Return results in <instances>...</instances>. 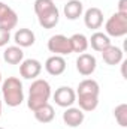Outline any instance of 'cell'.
Listing matches in <instances>:
<instances>
[{
  "label": "cell",
  "instance_id": "1",
  "mask_svg": "<svg viewBox=\"0 0 127 129\" xmlns=\"http://www.w3.org/2000/svg\"><path fill=\"white\" fill-rule=\"evenodd\" d=\"M34 14L43 29H54L58 24L60 12L52 0H34Z\"/></svg>",
  "mask_w": 127,
  "mask_h": 129
},
{
  "label": "cell",
  "instance_id": "2",
  "mask_svg": "<svg viewBox=\"0 0 127 129\" xmlns=\"http://www.w3.org/2000/svg\"><path fill=\"white\" fill-rule=\"evenodd\" d=\"M51 86L46 80H42V78H36L30 86V90H29V99H27V107L36 111L37 108L43 107L45 104H48L49 98H51Z\"/></svg>",
  "mask_w": 127,
  "mask_h": 129
},
{
  "label": "cell",
  "instance_id": "3",
  "mask_svg": "<svg viewBox=\"0 0 127 129\" xmlns=\"http://www.w3.org/2000/svg\"><path fill=\"white\" fill-rule=\"evenodd\" d=\"M2 96L8 107H20L24 101L23 83L17 77H8L2 83Z\"/></svg>",
  "mask_w": 127,
  "mask_h": 129
},
{
  "label": "cell",
  "instance_id": "4",
  "mask_svg": "<svg viewBox=\"0 0 127 129\" xmlns=\"http://www.w3.org/2000/svg\"><path fill=\"white\" fill-rule=\"evenodd\" d=\"M105 32L112 38H123L127 35V17L115 12L105 23Z\"/></svg>",
  "mask_w": 127,
  "mask_h": 129
},
{
  "label": "cell",
  "instance_id": "5",
  "mask_svg": "<svg viewBox=\"0 0 127 129\" xmlns=\"http://www.w3.org/2000/svg\"><path fill=\"white\" fill-rule=\"evenodd\" d=\"M48 50L54 53V56H67L72 54L70 39L64 35H54L48 39Z\"/></svg>",
  "mask_w": 127,
  "mask_h": 129
},
{
  "label": "cell",
  "instance_id": "6",
  "mask_svg": "<svg viewBox=\"0 0 127 129\" xmlns=\"http://www.w3.org/2000/svg\"><path fill=\"white\" fill-rule=\"evenodd\" d=\"M55 104L61 108H69L76 102V92L69 87V86H61L55 90V93L52 95Z\"/></svg>",
  "mask_w": 127,
  "mask_h": 129
},
{
  "label": "cell",
  "instance_id": "7",
  "mask_svg": "<svg viewBox=\"0 0 127 129\" xmlns=\"http://www.w3.org/2000/svg\"><path fill=\"white\" fill-rule=\"evenodd\" d=\"M42 72V63L36 59H26L20 63V75L24 80H36Z\"/></svg>",
  "mask_w": 127,
  "mask_h": 129
},
{
  "label": "cell",
  "instance_id": "8",
  "mask_svg": "<svg viewBox=\"0 0 127 129\" xmlns=\"http://www.w3.org/2000/svg\"><path fill=\"white\" fill-rule=\"evenodd\" d=\"M97 68V60L93 54L88 53H82L78 56L76 59V71L84 75V77H90Z\"/></svg>",
  "mask_w": 127,
  "mask_h": 129
},
{
  "label": "cell",
  "instance_id": "9",
  "mask_svg": "<svg viewBox=\"0 0 127 129\" xmlns=\"http://www.w3.org/2000/svg\"><path fill=\"white\" fill-rule=\"evenodd\" d=\"M17 24H18L17 12L12 8H9L8 5L3 3V6L0 8V27L8 30V32H11L12 29L17 27Z\"/></svg>",
  "mask_w": 127,
  "mask_h": 129
},
{
  "label": "cell",
  "instance_id": "10",
  "mask_svg": "<svg viewBox=\"0 0 127 129\" xmlns=\"http://www.w3.org/2000/svg\"><path fill=\"white\" fill-rule=\"evenodd\" d=\"M84 119H85V113L75 107L66 108V111L63 113V122L69 128H78L79 125H82Z\"/></svg>",
  "mask_w": 127,
  "mask_h": 129
},
{
  "label": "cell",
  "instance_id": "11",
  "mask_svg": "<svg viewBox=\"0 0 127 129\" xmlns=\"http://www.w3.org/2000/svg\"><path fill=\"white\" fill-rule=\"evenodd\" d=\"M84 24L91 29V30H97L102 27L103 24V12L99 8H90L84 12Z\"/></svg>",
  "mask_w": 127,
  "mask_h": 129
},
{
  "label": "cell",
  "instance_id": "12",
  "mask_svg": "<svg viewBox=\"0 0 127 129\" xmlns=\"http://www.w3.org/2000/svg\"><path fill=\"white\" fill-rule=\"evenodd\" d=\"M66 66L67 64H66V60H64L63 56H51L45 62V71L49 75L58 77V75H61L66 71Z\"/></svg>",
  "mask_w": 127,
  "mask_h": 129
},
{
  "label": "cell",
  "instance_id": "13",
  "mask_svg": "<svg viewBox=\"0 0 127 129\" xmlns=\"http://www.w3.org/2000/svg\"><path fill=\"white\" fill-rule=\"evenodd\" d=\"M102 57H103V62L109 66H115V64L121 63L123 62V50L120 47H115V45H109L106 50L102 51Z\"/></svg>",
  "mask_w": 127,
  "mask_h": 129
},
{
  "label": "cell",
  "instance_id": "14",
  "mask_svg": "<svg viewBox=\"0 0 127 129\" xmlns=\"http://www.w3.org/2000/svg\"><path fill=\"white\" fill-rule=\"evenodd\" d=\"M14 41H15V44L20 47V48H29V47H32L34 45V42H36V36H34V33L30 30V29H18L15 35H14Z\"/></svg>",
  "mask_w": 127,
  "mask_h": 129
},
{
  "label": "cell",
  "instance_id": "15",
  "mask_svg": "<svg viewBox=\"0 0 127 129\" xmlns=\"http://www.w3.org/2000/svg\"><path fill=\"white\" fill-rule=\"evenodd\" d=\"M64 17L70 21L78 20L82 14H84V5L81 0H69L63 8Z\"/></svg>",
  "mask_w": 127,
  "mask_h": 129
},
{
  "label": "cell",
  "instance_id": "16",
  "mask_svg": "<svg viewBox=\"0 0 127 129\" xmlns=\"http://www.w3.org/2000/svg\"><path fill=\"white\" fill-rule=\"evenodd\" d=\"M88 45H91V48L97 51V53H102L103 50H106L111 44V39L106 33H102V32H94L91 35V38L88 39Z\"/></svg>",
  "mask_w": 127,
  "mask_h": 129
},
{
  "label": "cell",
  "instance_id": "17",
  "mask_svg": "<svg viewBox=\"0 0 127 129\" xmlns=\"http://www.w3.org/2000/svg\"><path fill=\"white\" fill-rule=\"evenodd\" d=\"M3 59L9 64H20L24 60V51L18 45H11L3 51Z\"/></svg>",
  "mask_w": 127,
  "mask_h": 129
},
{
  "label": "cell",
  "instance_id": "18",
  "mask_svg": "<svg viewBox=\"0 0 127 129\" xmlns=\"http://www.w3.org/2000/svg\"><path fill=\"white\" fill-rule=\"evenodd\" d=\"M100 93V87H99V83L96 80L91 78H85L79 83L78 89H76V95H94L99 96Z\"/></svg>",
  "mask_w": 127,
  "mask_h": 129
},
{
  "label": "cell",
  "instance_id": "19",
  "mask_svg": "<svg viewBox=\"0 0 127 129\" xmlns=\"http://www.w3.org/2000/svg\"><path fill=\"white\" fill-rule=\"evenodd\" d=\"M33 113H34V119L39 123H43V125L45 123H51L54 120V117H55V111H54V107L51 104H45L43 107L37 108Z\"/></svg>",
  "mask_w": 127,
  "mask_h": 129
},
{
  "label": "cell",
  "instance_id": "20",
  "mask_svg": "<svg viewBox=\"0 0 127 129\" xmlns=\"http://www.w3.org/2000/svg\"><path fill=\"white\" fill-rule=\"evenodd\" d=\"M76 102L79 104V110L84 113L94 111L99 105V96L94 95H76Z\"/></svg>",
  "mask_w": 127,
  "mask_h": 129
},
{
  "label": "cell",
  "instance_id": "21",
  "mask_svg": "<svg viewBox=\"0 0 127 129\" xmlns=\"http://www.w3.org/2000/svg\"><path fill=\"white\" fill-rule=\"evenodd\" d=\"M70 47H72V53H85L88 48V38L82 33H75L70 38Z\"/></svg>",
  "mask_w": 127,
  "mask_h": 129
},
{
  "label": "cell",
  "instance_id": "22",
  "mask_svg": "<svg viewBox=\"0 0 127 129\" xmlns=\"http://www.w3.org/2000/svg\"><path fill=\"white\" fill-rule=\"evenodd\" d=\"M114 117L121 128L127 126V104H120L114 110Z\"/></svg>",
  "mask_w": 127,
  "mask_h": 129
},
{
  "label": "cell",
  "instance_id": "23",
  "mask_svg": "<svg viewBox=\"0 0 127 129\" xmlns=\"http://www.w3.org/2000/svg\"><path fill=\"white\" fill-rule=\"evenodd\" d=\"M9 39H11V32H8V30H5V29L0 27V47L8 45Z\"/></svg>",
  "mask_w": 127,
  "mask_h": 129
},
{
  "label": "cell",
  "instance_id": "24",
  "mask_svg": "<svg viewBox=\"0 0 127 129\" xmlns=\"http://www.w3.org/2000/svg\"><path fill=\"white\" fill-rule=\"evenodd\" d=\"M117 12L127 17V0H120L118 2V11Z\"/></svg>",
  "mask_w": 127,
  "mask_h": 129
},
{
  "label": "cell",
  "instance_id": "25",
  "mask_svg": "<svg viewBox=\"0 0 127 129\" xmlns=\"http://www.w3.org/2000/svg\"><path fill=\"white\" fill-rule=\"evenodd\" d=\"M0 116H2V99H0Z\"/></svg>",
  "mask_w": 127,
  "mask_h": 129
},
{
  "label": "cell",
  "instance_id": "26",
  "mask_svg": "<svg viewBox=\"0 0 127 129\" xmlns=\"http://www.w3.org/2000/svg\"><path fill=\"white\" fill-rule=\"evenodd\" d=\"M0 84H2V74H0Z\"/></svg>",
  "mask_w": 127,
  "mask_h": 129
},
{
  "label": "cell",
  "instance_id": "27",
  "mask_svg": "<svg viewBox=\"0 0 127 129\" xmlns=\"http://www.w3.org/2000/svg\"><path fill=\"white\" fill-rule=\"evenodd\" d=\"M2 6H3V2H0V8H2Z\"/></svg>",
  "mask_w": 127,
  "mask_h": 129
},
{
  "label": "cell",
  "instance_id": "28",
  "mask_svg": "<svg viewBox=\"0 0 127 129\" xmlns=\"http://www.w3.org/2000/svg\"><path fill=\"white\" fill-rule=\"evenodd\" d=\"M0 129H5V128H0Z\"/></svg>",
  "mask_w": 127,
  "mask_h": 129
}]
</instances>
